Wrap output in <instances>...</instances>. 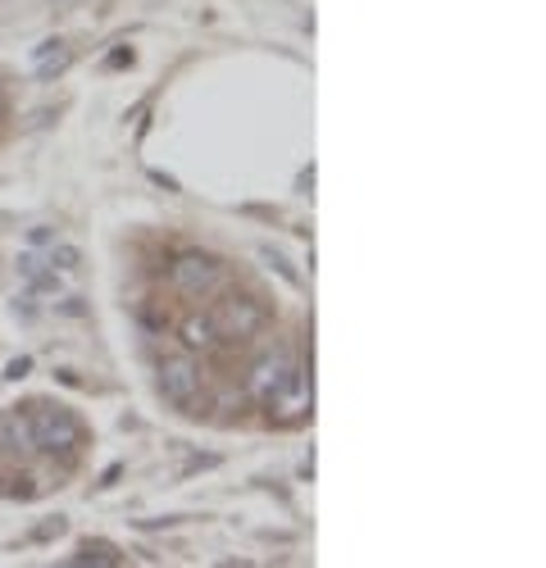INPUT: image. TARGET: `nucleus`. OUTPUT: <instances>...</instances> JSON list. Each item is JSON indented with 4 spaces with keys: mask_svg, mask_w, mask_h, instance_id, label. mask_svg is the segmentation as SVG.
Segmentation results:
<instances>
[{
    "mask_svg": "<svg viewBox=\"0 0 546 568\" xmlns=\"http://www.w3.org/2000/svg\"><path fill=\"white\" fill-rule=\"evenodd\" d=\"M155 387L160 396L182 409L188 418H201L205 414V400H210V377H205V364L188 351H178V355H164L160 368H155Z\"/></svg>",
    "mask_w": 546,
    "mask_h": 568,
    "instance_id": "f257e3e1",
    "label": "nucleus"
},
{
    "mask_svg": "<svg viewBox=\"0 0 546 568\" xmlns=\"http://www.w3.org/2000/svg\"><path fill=\"white\" fill-rule=\"evenodd\" d=\"M73 564L119 568V564H123V550H119V546H110V541H82V546H78V555H73Z\"/></svg>",
    "mask_w": 546,
    "mask_h": 568,
    "instance_id": "1a4fd4ad",
    "label": "nucleus"
},
{
    "mask_svg": "<svg viewBox=\"0 0 546 568\" xmlns=\"http://www.w3.org/2000/svg\"><path fill=\"white\" fill-rule=\"evenodd\" d=\"M310 405H314V383H310L305 364H296V373L269 396L264 414H269V423H279V428H296V423L310 414Z\"/></svg>",
    "mask_w": 546,
    "mask_h": 568,
    "instance_id": "39448f33",
    "label": "nucleus"
},
{
    "mask_svg": "<svg viewBox=\"0 0 546 568\" xmlns=\"http://www.w3.org/2000/svg\"><path fill=\"white\" fill-rule=\"evenodd\" d=\"M292 373H296V359H292V351H287V346L264 351V355L251 364V373H246V396H251L255 405H269V396L279 392Z\"/></svg>",
    "mask_w": 546,
    "mask_h": 568,
    "instance_id": "423d86ee",
    "label": "nucleus"
},
{
    "mask_svg": "<svg viewBox=\"0 0 546 568\" xmlns=\"http://www.w3.org/2000/svg\"><path fill=\"white\" fill-rule=\"evenodd\" d=\"M28 368H32V359H14V364H10V373H6V377H28Z\"/></svg>",
    "mask_w": 546,
    "mask_h": 568,
    "instance_id": "4468645a",
    "label": "nucleus"
},
{
    "mask_svg": "<svg viewBox=\"0 0 546 568\" xmlns=\"http://www.w3.org/2000/svg\"><path fill=\"white\" fill-rule=\"evenodd\" d=\"M55 310H60V314H69V318H82V314H87V305H82L78 296H69V301H55Z\"/></svg>",
    "mask_w": 546,
    "mask_h": 568,
    "instance_id": "ddd939ff",
    "label": "nucleus"
},
{
    "mask_svg": "<svg viewBox=\"0 0 546 568\" xmlns=\"http://www.w3.org/2000/svg\"><path fill=\"white\" fill-rule=\"evenodd\" d=\"M78 264H82V251L69 246V242H55L51 255H46V268H55V273H73Z\"/></svg>",
    "mask_w": 546,
    "mask_h": 568,
    "instance_id": "9b49d317",
    "label": "nucleus"
},
{
    "mask_svg": "<svg viewBox=\"0 0 546 568\" xmlns=\"http://www.w3.org/2000/svg\"><path fill=\"white\" fill-rule=\"evenodd\" d=\"M28 428H32V442H37V455H51V459H73L87 442L82 423L69 405H55V400H32L28 409Z\"/></svg>",
    "mask_w": 546,
    "mask_h": 568,
    "instance_id": "f03ea898",
    "label": "nucleus"
},
{
    "mask_svg": "<svg viewBox=\"0 0 546 568\" xmlns=\"http://www.w3.org/2000/svg\"><path fill=\"white\" fill-rule=\"evenodd\" d=\"M32 60H37V73H41V78H51V73H60V69L69 64V45H64L60 37H51V41H41V45H37V55H32Z\"/></svg>",
    "mask_w": 546,
    "mask_h": 568,
    "instance_id": "6e6552de",
    "label": "nucleus"
},
{
    "mask_svg": "<svg viewBox=\"0 0 546 568\" xmlns=\"http://www.w3.org/2000/svg\"><path fill=\"white\" fill-rule=\"evenodd\" d=\"M260 255H264V264H269V268H279V273H283V277L292 282V287H296V282H301V273H296V268H292V264L283 260V251H273V246H264Z\"/></svg>",
    "mask_w": 546,
    "mask_h": 568,
    "instance_id": "f8f14e48",
    "label": "nucleus"
},
{
    "mask_svg": "<svg viewBox=\"0 0 546 568\" xmlns=\"http://www.w3.org/2000/svg\"><path fill=\"white\" fill-rule=\"evenodd\" d=\"M223 282H228V268L223 260L205 255V251H182L173 264H169V287L178 296H188V301H210L223 292Z\"/></svg>",
    "mask_w": 546,
    "mask_h": 568,
    "instance_id": "7ed1b4c3",
    "label": "nucleus"
},
{
    "mask_svg": "<svg viewBox=\"0 0 546 568\" xmlns=\"http://www.w3.org/2000/svg\"><path fill=\"white\" fill-rule=\"evenodd\" d=\"M10 110V91H6V82H0V114Z\"/></svg>",
    "mask_w": 546,
    "mask_h": 568,
    "instance_id": "2eb2a0df",
    "label": "nucleus"
},
{
    "mask_svg": "<svg viewBox=\"0 0 546 568\" xmlns=\"http://www.w3.org/2000/svg\"><path fill=\"white\" fill-rule=\"evenodd\" d=\"M214 327L223 333V342H251V337H260L264 333V323H269V310L255 301V296H223L219 305H214Z\"/></svg>",
    "mask_w": 546,
    "mask_h": 568,
    "instance_id": "20e7f679",
    "label": "nucleus"
},
{
    "mask_svg": "<svg viewBox=\"0 0 546 568\" xmlns=\"http://www.w3.org/2000/svg\"><path fill=\"white\" fill-rule=\"evenodd\" d=\"M6 442H10V450H19V455H37V442H32V428H28V414H23V409H14V414L6 418Z\"/></svg>",
    "mask_w": 546,
    "mask_h": 568,
    "instance_id": "9d476101",
    "label": "nucleus"
},
{
    "mask_svg": "<svg viewBox=\"0 0 546 568\" xmlns=\"http://www.w3.org/2000/svg\"><path fill=\"white\" fill-rule=\"evenodd\" d=\"M178 346L188 351V355H214V351H223V333L214 327V318L210 314H188V318H178Z\"/></svg>",
    "mask_w": 546,
    "mask_h": 568,
    "instance_id": "0eeeda50",
    "label": "nucleus"
}]
</instances>
